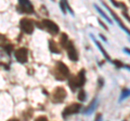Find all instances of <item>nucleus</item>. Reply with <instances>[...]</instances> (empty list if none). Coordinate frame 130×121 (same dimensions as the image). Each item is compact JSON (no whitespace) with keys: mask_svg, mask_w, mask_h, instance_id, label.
Masks as SVG:
<instances>
[{"mask_svg":"<svg viewBox=\"0 0 130 121\" xmlns=\"http://www.w3.org/2000/svg\"><path fill=\"white\" fill-rule=\"evenodd\" d=\"M86 82V72L84 69H81L79 71V74H77L76 76H73L68 79V86L73 91H75L76 89L81 88Z\"/></svg>","mask_w":130,"mask_h":121,"instance_id":"obj_1","label":"nucleus"},{"mask_svg":"<svg viewBox=\"0 0 130 121\" xmlns=\"http://www.w3.org/2000/svg\"><path fill=\"white\" fill-rule=\"evenodd\" d=\"M70 76V69L62 62H58L55 65V78L58 80H64Z\"/></svg>","mask_w":130,"mask_h":121,"instance_id":"obj_2","label":"nucleus"},{"mask_svg":"<svg viewBox=\"0 0 130 121\" xmlns=\"http://www.w3.org/2000/svg\"><path fill=\"white\" fill-rule=\"evenodd\" d=\"M66 95L67 93L65 91V89H63L62 87H58L52 92V100L55 103H61L66 98Z\"/></svg>","mask_w":130,"mask_h":121,"instance_id":"obj_3","label":"nucleus"},{"mask_svg":"<svg viewBox=\"0 0 130 121\" xmlns=\"http://www.w3.org/2000/svg\"><path fill=\"white\" fill-rule=\"evenodd\" d=\"M81 109V105L79 103H72L63 110V117H68L72 115L78 114Z\"/></svg>","mask_w":130,"mask_h":121,"instance_id":"obj_4","label":"nucleus"},{"mask_svg":"<svg viewBox=\"0 0 130 121\" xmlns=\"http://www.w3.org/2000/svg\"><path fill=\"white\" fill-rule=\"evenodd\" d=\"M20 26H21V29L25 34H31L35 28L34 23L29 18H22L21 22H20Z\"/></svg>","mask_w":130,"mask_h":121,"instance_id":"obj_5","label":"nucleus"},{"mask_svg":"<svg viewBox=\"0 0 130 121\" xmlns=\"http://www.w3.org/2000/svg\"><path fill=\"white\" fill-rule=\"evenodd\" d=\"M14 55H15V58H16V61H18L19 63L24 64V63L27 62L28 52H27V50L25 49V48H20V49H18L15 51Z\"/></svg>","mask_w":130,"mask_h":121,"instance_id":"obj_6","label":"nucleus"},{"mask_svg":"<svg viewBox=\"0 0 130 121\" xmlns=\"http://www.w3.org/2000/svg\"><path fill=\"white\" fill-rule=\"evenodd\" d=\"M42 25H43V27H46V29L48 31H50L51 34H53V35L59 34L60 28H59V26L56 25L54 22H52V21H50V19L46 18V19H43V21H42Z\"/></svg>","mask_w":130,"mask_h":121,"instance_id":"obj_7","label":"nucleus"},{"mask_svg":"<svg viewBox=\"0 0 130 121\" xmlns=\"http://www.w3.org/2000/svg\"><path fill=\"white\" fill-rule=\"evenodd\" d=\"M65 50L67 51V55H68V58L73 62H76V61H78V53H77V51L74 47V43L72 41H70V43L66 46L65 48Z\"/></svg>","mask_w":130,"mask_h":121,"instance_id":"obj_8","label":"nucleus"},{"mask_svg":"<svg viewBox=\"0 0 130 121\" xmlns=\"http://www.w3.org/2000/svg\"><path fill=\"white\" fill-rule=\"evenodd\" d=\"M19 8L21 9L22 12H25V13H34V7L29 1H26V0H21L19 2Z\"/></svg>","mask_w":130,"mask_h":121,"instance_id":"obj_9","label":"nucleus"},{"mask_svg":"<svg viewBox=\"0 0 130 121\" xmlns=\"http://www.w3.org/2000/svg\"><path fill=\"white\" fill-rule=\"evenodd\" d=\"M103 5H104L105 7H106V8H107V10H108V12H109V13H111V14H112V16H113L114 18H115V21H116V23H117V24H118V25L120 26V28H121V29H123V30H125V31H126V33H127V34H128V35L130 36V30H129V29H128V28H127V27H126V26L124 25V24H123V22H121V21H120V18H119V17H118V16H117V15H116V13H115V12H114L113 10H111V9H109V8H108V7L106 6V5H105V3H103Z\"/></svg>","mask_w":130,"mask_h":121,"instance_id":"obj_10","label":"nucleus"},{"mask_svg":"<svg viewBox=\"0 0 130 121\" xmlns=\"http://www.w3.org/2000/svg\"><path fill=\"white\" fill-rule=\"evenodd\" d=\"M90 36H91V38H92V40H93V41H94V43L96 44V47H98V48H99V50H100L101 52H102V54L104 55V57H105V58H106L107 61H111V57H109V55H108V54L106 53V51H105V49H104V48L102 47V44H101V43H100L99 41H98V40H96V39H95L94 37H93V35H90Z\"/></svg>","mask_w":130,"mask_h":121,"instance_id":"obj_11","label":"nucleus"},{"mask_svg":"<svg viewBox=\"0 0 130 121\" xmlns=\"http://www.w3.org/2000/svg\"><path fill=\"white\" fill-rule=\"evenodd\" d=\"M94 8L96 9V11H98V12H99V13H100V15H101V16H102V17L105 19V21H106V22H108L109 24H112V19H111V18H109V17L107 16V15H106V13H105V12H104L102 9H101V8H100L99 6H98V5H94Z\"/></svg>","mask_w":130,"mask_h":121,"instance_id":"obj_12","label":"nucleus"},{"mask_svg":"<svg viewBox=\"0 0 130 121\" xmlns=\"http://www.w3.org/2000/svg\"><path fill=\"white\" fill-rule=\"evenodd\" d=\"M49 48H50V51L52 52V53L60 54V49L58 48L56 43L53 41V40H50V41H49Z\"/></svg>","mask_w":130,"mask_h":121,"instance_id":"obj_13","label":"nucleus"},{"mask_svg":"<svg viewBox=\"0 0 130 121\" xmlns=\"http://www.w3.org/2000/svg\"><path fill=\"white\" fill-rule=\"evenodd\" d=\"M96 106H98V100H96V98H94V99L92 100V103H91V104L88 106L87 109L85 110V114H86V115H89V114H90V112H92L93 110L95 109Z\"/></svg>","mask_w":130,"mask_h":121,"instance_id":"obj_14","label":"nucleus"},{"mask_svg":"<svg viewBox=\"0 0 130 121\" xmlns=\"http://www.w3.org/2000/svg\"><path fill=\"white\" fill-rule=\"evenodd\" d=\"M71 40L68 39L67 37V35L66 34H62V36H61V39H60V43H61V46H62V48H66V46L68 43H70Z\"/></svg>","mask_w":130,"mask_h":121,"instance_id":"obj_15","label":"nucleus"},{"mask_svg":"<svg viewBox=\"0 0 130 121\" xmlns=\"http://www.w3.org/2000/svg\"><path fill=\"white\" fill-rule=\"evenodd\" d=\"M128 96H130V90H129V89H124L123 92H121V94H120L119 100H123L124 98L128 97Z\"/></svg>","mask_w":130,"mask_h":121,"instance_id":"obj_16","label":"nucleus"},{"mask_svg":"<svg viewBox=\"0 0 130 121\" xmlns=\"http://www.w3.org/2000/svg\"><path fill=\"white\" fill-rule=\"evenodd\" d=\"M86 92H85L84 90H81L80 92H79V94H78V99L80 100V102H85L86 100Z\"/></svg>","mask_w":130,"mask_h":121,"instance_id":"obj_17","label":"nucleus"},{"mask_svg":"<svg viewBox=\"0 0 130 121\" xmlns=\"http://www.w3.org/2000/svg\"><path fill=\"white\" fill-rule=\"evenodd\" d=\"M112 63H114V64H115V65H116L117 67H118V68L124 67V64H121V63H120V61H113Z\"/></svg>","mask_w":130,"mask_h":121,"instance_id":"obj_18","label":"nucleus"},{"mask_svg":"<svg viewBox=\"0 0 130 121\" xmlns=\"http://www.w3.org/2000/svg\"><path fill=\"white\" fill-rule=\"evenodd\" d=\"M35 121H48V119H47L44 116H40V117H38V118L36 119Z\"/></svg>","mask_w":130,"mask_h":121,"instance_id":"obj_19","label":"nucleus"},{"mask_svg":"<svg viewBox=\"0 0 130 121\" xmlns=\"http://www.w3.org/2000/svg\"><path fill=\"white\" fill-rule=\"evenodd\" d=\"M99 23H100V25H101V26H102V27L104 28V29H105V30H107V27H106V26H105V24H104V23H103L102 21H101V19H99Z\"/></svg>","mask_w":130,"mask_h":121,"instance_id":"obj_20","label":"nucleus"},{"mask_svg":"<svg viewBox=\"0 0 130 121\" xmlns=\"http://www.w3.org/2000/svg\"><path fill=\"white\" fill-rule=\"evenodd\" d=\"M60 6H61V8H62L63 13H66V10H65V8H64V2H61V3H60Z\"/></svg>","mask_w":130,"mask_h":121,"instance_id":"obj_21","label":"nucleus"},{"mask_svg":"<svg viewBox=\"0 0 130 121\" xmlns=\"http://www.w3.org/2000/svg\"><path fill=\"white\" fill-rule=\"evenodd\" d=\"M101 118H102V116H101V115H98L94 121H101Z\"/></svg>","mask_w":130,"mask_h":121,"instance_id":"obj_22","label":"nucleus"},{"mask_svg":"<svg viewBox=\"0 0 130 121\" xmlns=\"http://www.w3.org/2000/svg\"><path fill=\"white\" fill-rule=\"evenodd\" d=\"M124 51L126 52V53H128L130 55V49H128V48H124Z\"/></svg>","mask_w":130,"mask_h":121,"instance_id":"obj_23","label":"nucleus"},{"mask_svg":"<svg viewBox=\"0 0 130 121\" xmlns=\"http://www.w3.org/2000/svg\"><path fill=\"white\" fill-rule=\"evenodd\" d=\"M100 37H101V38H102V39L104 40V41H106V38H105V37H104V36H103V35H100Z\"/></svg>","mask_w":130,"mask_h":121,"instance_id":"obj_24","label":"nucleus"},{"mask_svg":"<svg viewBox=\"0 0 130 121\" xmlns=\"http://www.w3.org/2000/svg\"><path fill=\"white\" fill-rule=\"evenodd\" d=\"M8 121H19L18 119H10V120H8Z\"/></svg>","mask_w":130,"mask_h":121,"instance_id":"obj_25","label":"nucleus"}]
</instances>
